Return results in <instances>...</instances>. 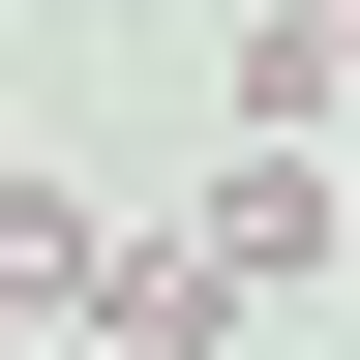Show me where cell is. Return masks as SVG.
I'll use <instances>...</instances> for the list:
<instances>
[{
	"instance_id": "277c9868",
	"label": "cell",
	"mask_w": 360,
	"mask_h": 360,
	"mask_svg": "<svg viewBox=\"0 0 360 360\" xmlns=\"http://www.w3.org/2000/svg\"><path fill=\"white\" fill-rule=\"evenodd\" d=\"M0 360H120V330H90V300H60V330H0Z\"/></svg>"
},
{
	"instance_id": "7a4b0ae2",
	"label": "cell",
	"mask_w": 360,
	"mask_h": 360,
	"mask_svg": "<svg viewBox=\"0 0 360 360\" xmlns=\"http://www.w3.org/2000/svg\"><path fill=\"white\" fill-rule=\"evenodd\" d=\"M90 330H120V360H240V270H210V240H120Z\"/></svg>"
},
{
	"instance_id": "3957f363",
	"label": "cell",
	"mask_w": 360,
	"mask_h": 360,
	"mask_svg": "<svg viewBox=\"0 0 360 360\" xmlns=\"http://www.w3.org/2000/svg\"><path fill=\"white\" fill-rule=\"evenodd\" d=\"M240 120H270V150L360 120V0H240Z\"/></svg>"
},
{
	"instance_id": "6da1fadb",
	"label": "cell",
	"mask_w": 360,
	"mask_h": 360,
	"mask_svg": "<svg viewBox=\"0 0 360 360\" xmlns=\"http://www.w3.org/2000/svg\"><path fill=\"white\" fill-rule=\"evenodd\" d=\"M180 240L240 270V300H270V270H330V150H270V120H240V150H210V210H180Z\"/></svg>"
},
{
	"instance_id": "5b68a950",
	"label": "cell",
	"mask_w": 360,
	"mask_h": 360,
	"mask_svg": "<svg viewBox=\"0 0 360 360\" xmlns=\"http://www.w3.org/2000/svg\"><path fill=\"white\" fill-rule=\"evenodd\" d=\"M330 240H360V150H330Z\"/></svg>"
}]
</instances>
